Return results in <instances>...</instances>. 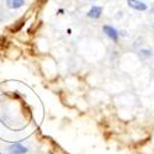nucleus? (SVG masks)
<instances>
[{"instance_id":"f257e3e1","label":"nucleus","mask_w":154,"mask_h":154,"mask_svg":"<svg viewBox=\"0 0 154 154\" xmlns=\"http://www.w3.org/2000/svg\"><path fill=\"white\" fill-rule=\"evenodd\" d=\"M102 31H104V33L110 38L111 41H113V42L119 41V32L115 27L110 26V25H104V26H102Z\"/></svg>"},{"instance_id":"f03ea898","label":"nucleus","mask_w":154,"mask_h":154,"mask_svg":"<svg viewBox=\"0 0 154 154\" xmlns=\"http://www.w3.org/2000/svg\"><path fill=\"white\" fill-rule=\"evenodd\" d=\"M27 152H29L27 147H25L21 143H12L8 148V153L9 154H26Z\"/></svg>"},{"instance_id":"7ed1b4c3","label":"nucleus","mask_w":154,"mask_h":154,"mask_svg":"<svg viewBox=\"0 0 154 154\" xmlns=\"http://www.w3.org/2000/svg\"><path fill=\"white\" fill-rule=\"evenodd\" d=\"M127 4L131 9L137 11H146L148 9V6L143 2H140V0H127Z\"/></svg>"},{"instance_id":"20e7f679","label":"nucleus","mask_w":154,"mask_h":154,"mask_svg":"<svg viewBox=\"0 0 154 154\" xmlns=\"http://www.w3.org/2000/svg\"><path fill=\"white\" fill-rule=\"evenodd\" d=\"M86 15H88V17L94 19V20L100 19L101 15H102V8H101V6H93L90 10L88 11Z\"/></svg>"},{"instance_id":"39448f33","label":"nucleus","mask_w":154,"mask_h":154,"mask_svg":"<svg viewBox=\"0 0 154 154\" xmlns=\"http://www.w3.org/2000/svg\"><path fill=\"white\" fill-rule=\"evenodd\" d=\"M25 2H26V0H5L6 6L11 10H17V9L22 8L25 5Z\"/></svg>"},{"instance_id":"423d86ee","label":"nucleus","mask_w":154,"mask_h":154,"mask_svg":"<svg viewBox=\"0 0 154 154\" xmlns=\"http://www.w3.org/2000/svg\"><path fill=\"white\" fill-rule=\"evenodd\" d=\"M140 56L144 57V58H149L153 56V52L150 49H140Z\"/></svg>"},{"instance_id":"0eeeda50","label":"nucleus","mask_w":154,"mask_h":154,"mask_svg":"<svg viewBox=\"0 0 154 154\" xmlns=\"http://www.w3.org/2000/svg\"><path fill=\"white\" fill-rule=\"evenodd\" d=\"M4 19V16H3V12H2V10H0V21H2Z\"/></svg>"},{"instance_id":"6e6552de","label":"nucleus","mask_w":154,"mask_h":154,"mask_svg":"<svg viewBox=\"0 0 154 154\" xmlns=\"http://www.w3.org/2000/svg\"><path fill=\"white\" fill-rule=\"evenodd\" d=\"M150 12H152V14H154V5L150 8Z\"/></svg>"},{"instance_id":"1a4fd4ad","label":"nucleus","mask_w":154,"mask_h":154,"mask_svg":"<svg viewBox=\"0 0 154 154\" xmlns=\"http://www.w3.org/2000/svg\"><path fill=\"white\" fill-rule=\"evenodd\" d=\"M0 154H3V153H0Z\"/></svg>"}]
</instances>
